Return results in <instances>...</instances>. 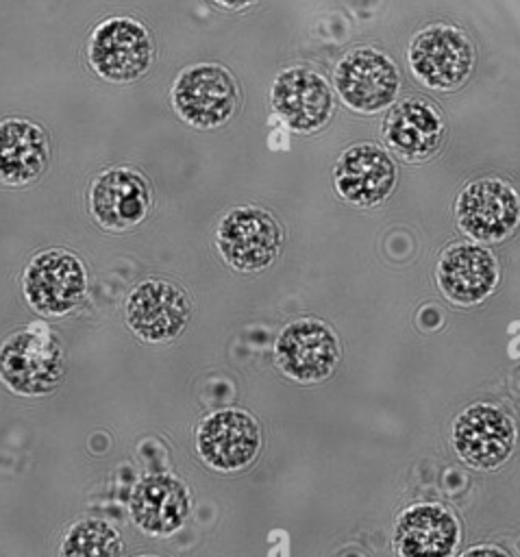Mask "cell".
Here are the masks:
<instances>
[{
	"label": "cell",
	"instance_id": "obj_1",
	"mask_svg": "<svg viewBox=\"0 0 520 557\" xmlns=\"http://www.w3.org/2000/svg\"><path fill=\"white\" fill-rule=\"evenodd\" d=\"M407 61L424 87L450 91L468 81L474 65V46L461 28L431 24L413 35Z\"/></svg>",
	"mask_w": 520,
	"mask_h": 557
},
{
	"label": "cell",
	"instance_id": "obj_2",
	"mask_svg": "<svg viewBox=\"0 0 520 557\" xmlns=\"http://www.w3.org/2000/svg\"><path fill=\"white\" fill-rule=\"evenodd\" d=\"M152 37L133 17H107L100 22L87 46L89 65L109 83H131L144 76L152 63Z\"/></svg>",
	"mask_w": 520,
	"mask_h": 557
},
{
	"label": "cell",
	"instance_id": "obj_3",
	"mask_svg": "<svg viewBox=\"0 0 520 557\" xmlns=\"http://www.w3.org/2000/svg\"><path fill=\"white\" fill-rule=\"evenodd\" d=\"M237 83L215 63L185 67L172 85V107L176 115L196 128L224 124L237 107Z\"/></svg>",
	"mask_w": 520,
	"mask_h": 557
},
{
	"label": "cell",
	"instance_id": "obj_4",
	"mask_svg": "<svg viewBox=\"0 0 520 557\" xmlns=\"http://www.w3.org/2000/svg\"><path fill=\"white\" fill-rule=\"evenodd\" d=\"M333 85L344 104L359 113L389 107L400 89L396 63L376 48H352L335 65Z\"/></svg>",
	"mask_w": 520,
	"mask_h": 557
},
{
	"label": "cell",
	"instance_id": "obj_5",
	"mask_svg": "<svg viewBox=\"0 0 520 557\" xmlns=\"http://www.w3.org/2000/svg\"><path fill=\"white\" fill-rule=\"evenodd\" d=\"M455 220L476 242H503L520 224V196L503 178H476L459 191Z\"/></svg>",
	"mask_w": 520,
	"mask_h": 557
},
{
	"label": "cell",
	"instance_id": "obj_6",
	"mask_svg": "<svg viewBox=\"0 0 520 557\" xmlns=\"http://www.w3.org/2000/svg\"><path fill=\"white\" fill-rule=\"evenodd\" d=\"M63 376V352L57 339L41 331H17L0 346V379L15 394L50 392Z\"/></svg>",
	"mask_w": 520,
	"mask_h": 557
},
{
	"label": "cell",
	"instance_id": "obj_7",
	"mask_svg": "<svg viewBox=\"0 0 520 557\" xmlns=\"http://www.w3.org/2000/svg\"><path fill=\"white\" fill-rule=\"evenodd\" d=\"M513 446L516 424L494 405H470L453 424V448L470 468L494 470L509 459Z\"/></svg>",
	"mask_w": 520,
	"mask_h": 557
},
{
	"label": "cell",
	"instance_id": "obj_8",
	"mask_svg": "<svg viewBox=\"0 0 520 557\" xmlns=\"http://www.w3.org/2000/svg\"><path fill=\"white\" fill-rule=\"evenodd\" d=\"M218 248L224 261L242 272L270 265L281 250L278 222L259 207H235L218 226Z\"/></svg>",
	"mask_w": 520,
	"mask_h": 557
},
{
	"label": "cell",
	"instance_id": "obj_9",
	"mask_svg": "<svg viewBox=\"0 0 520 557\" xmlns=\"http://www.w3.org/2000/svg\"><path fill=\"white\" fill-rule=\"evenodd\" d=\"M276 117L296 133L320 131L333 115V91L326 78L309 67H287L270 87Z\"/></svg>",
	"mask_w": 520,
	"mask_h": 557
},
{
	"label": "cell",
	"instance_id": "obj_10",
	"mask_svg": "<svg viewBox=\"0 0 520 557\" xmlns=\"http://www.w3.org/2000/svg\"><path fill=\"white\" fill-rule=\"evenodd\" d=\"M87 287L83 263L67 250H44L24 272V294L44 315H61L78 305Z\"/></svg>",
	"mask_w": 520,
	"mask_h": 557
},
{
	"label": "cell",
	"instance_id": "obj_11",
	"mask_svg": "<svg viewBox=\"0 0 520 557\" xmlns=\"http://www.w3.org/2000/svg\"><path fill=\"white\" fill-rule=\"evenodd\" d=\"M278 368L294 381L315 383L326 379L339 359L333 331L320 320L302 318L287 324L274 346Z\"/></svg>",
	"mask_w": 520,
	"mask_h": 557
},
{
	"label": "cell",
	"instance_id": "obj_12",
	"mask_svg": "<svg viewBox=\"0 0 520 557\" xmlns=\"http://www.w3.org/2000/svg\"><path fill=\"white\" fill-rule=\"evenodd\" d=\"M333 183L337 194L357 207L383 202L396 185V165L376 144H355L346 148L335 168Z\"/></svg>",
	"mask_w": 520,
	"mask_h": 557
},
{
	"label": "cell",
	"instance_id": "obj_13",
	"mask_svg": "<svg viewBox=\"0 0 520 557\" xmlns=\"http://www.w3.org/2000/svg\"><path fill=\"white\" fill-rule=\"evenodd\" d=\"M189 320L187 294L168 281L150 278L139 283L126 300L128 326L148 342L176 337Z\"/></svg>",
	"mask_w": 520,
	"mask_h": 557
},
{
	"label": "cell",
	"instance_id": "obj_14",
	"mask_svg": "<svg viewBox=\"0 0 520 557\" xmlns=\"http://www.w3.org/2000/svg\"><path fill=\"white\" fill-rule=\"evenodd\" d=\"M89 207L102 228L126 231L148 215L150 187L135 170L111 168L91 183Z\"/></svg>",
	"mask_w": 520,
	"mask_h": 557
},
{
	"label": "cell",
	"instance_id": "obj_15",
	"mask_svg": "<svg viewBox=\"0 0 520 557\" xmlns=\"http://www.w3.org/2000/svg\"><path fill=\"white\" fill-rule=\"evenodd\" d=\"M196 444L211 468L239 470L255 459L261 437L250 416L237 409H222L200 422Z\"/></svg>",
	"mask_w": 520,
	"mask_h": 557
},
{
	"label": "cell",
	"instance_id": "obj_16",
	"mask_svg": "<svg viewBox=\"0 0 520 557\" xmlns=\"http://www.w3.org/2000/svg\"><path fill=\"white\" fill-rule=\"evenodd\" d=\"M496 283L498 263L494 255L479 244H453L437 261V285L453 302L476 305L494 292Z\"/></svg>",
	"mask_w": 520,
	"mask_h": 557
},
{
	"label": "cell",
	"instance_id": "obj_17",
	"mask_svg": "<svg viewBox=\"0 0 520 557\" xmlns=\"http://www.w3.org/2000/svg\"><path fill=\"white\" fill-rule=\"evenodd\" d=\"M444 137L439 111L422 98H405L392 107L383 122L387 148L407 163H418L437 152Z\"/></svg>",
	"mask_w": 520,
	"mask_h": 557
},
{
	"label": "cell",
	"instance_id": "obj_18",
	"mask_svg": "<svg viewBox=\"0 0 520 557\" xmlns=\"http://www.w3.org/2000/svg\"><path fill=\"white\" fill-rule=\"evenodd\" d=\"M459 544V522L442 505L416 503L400 511L394 548L400 557H450Z\"/></svg>",
	"mask_w": 520,
	"mask_h": 557
},
{
	"label": "cell",
	"instance_id": "obj_19",
	"mask_svg": "<svg viewBox=\"0 0 520 557\" xmlns=\"http://www.w3.org/2000/svg\"><path fill=\"white\" fill-rule=\"evenodd\" d=\"M128 505L139 529L152 535H170L187 518L189 496L174 476L152 474L135 485Z\"/></svg>",
	"mask_w": 520,
	"mask_h": 557
},
{
	"label": "cell",
	"instance_id": "obj_20",
	"mask_svg": "<svg viewBox=\"0 0 520 557\" xmlns=\"http://www.w3.org/2000/svg\"><path fill=\"white\" fill-rule=\"evenodd\" d=\"M48 157V135L41 126L22 117L0 122V183H33L46 170Z\"/></svg>",
	"mask_w": 520,
	"mask_h": 557
},
{
	"label": "cell",
	"instance_id": "obj_21",
	"mask_svg": "<svg viewBox=\"0 0 520 557\" xmlns=\"http://www.w3.org/2000/svg\"><path fill=\"white\" fill-rule=\"evenodd\" d=\"M61 557H122V542L107 522L83 520L63 537Z\"/></svg>",
	"mask_w": 520,
	"mask_h": 557
},
{
	"label": "cell",
	"instance_id": "obj_22",
	"mask_svg": "<svg viewBox=\"0 0 520 557\" xmlns=\"http://www.w3.org/2000/svg\"><path fill=\"white\" fill-rule=\"evenodd\" d=\"M461 557H509V555L496 546H474L466 550Z\"/></svg>",
	"mask_w": 520,
	"mask_h": 557
},
{
	"label": "cell",
	"instance_id": "obj_23",
	"mask_svg": "<svg viewBox=\"0 0 520 557\" xmlns=\"http://www.w3.org/2000/svg\"><path fill=\"white\" fill-rule=\"evenodd\" d=\"M222 7H226V9H242V7H248V4H252V2H257V0H218Z\"/></svg>",
	"mask_w": 520,
	"mask_h": 557
}]
</instances>
